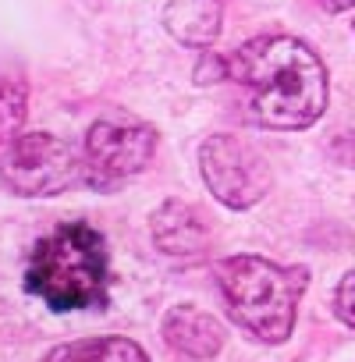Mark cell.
Listing matches in <instances>:
<instances>
[{"label":"cell","mask_w":355,"mask_h":362,"mask_svg":"<svg viewBox=\"0 0 355 362\" xmlns=\"http://www.w3.org/2000/svg\"><path fill=\"white\" fill-rule=\"evenodd\" d=\"M228 316L256 341L281 344L295 330L298 302L309 288L305 267H281L263 256H228L217 263Z\"/></svg>","instance_id":"obj_3"},{"label":"cell","mask_w":355,"mask_h":362,"mask_svg":"<svg viewBox=\"0 0 355 362\" xmlns=\"http://www.w3.org/2000/svg\"><path fill=\"white\" fill-rule=\"evenodd\" d=\"M78 177H82V160L64 139L50 132L15 135L8 142L4 160H0V181L8 185V192L22 199L61 196Z\"/></svg>","instance_id":"obj_5"},{"label":"cell","mask_w":355,"mask_h":362,"mask_svg":"<svg viewBox=\"0 0 355 362\" xmlns=\"http://www.w3.org/2000/svg\"><path fill=\"white\" fill-rule=\"evenodd\" d=\"M43 362H149V355L132 337H82L57 344Z\"/></svg>","instance_id":"obj_10"},{"label":"cell","mask_w":355,"mask_h":362,"mask_svg":"<svg viewBox=\"0 0 355 362\" xmlns=\"http://www.w3.org/2000/svg\"><path fill=\"white\" fill-rule=\"evenodd\" d=\"M221 0H167L163 29L192 50H206L221 36Z\"/></svg>","instance_id":"obj_9"},{"label":"cell","mask_w":355,"mask_h":362,"mask_svg":"<svg viewBox=\"0 0 355 362\" xmlns=\"http://www.w3.org/2000/svg\"><path fill=\"white\" fill-rule=\"evenodd\" d=\"M25 103H29V93H25V82L0 71V146H8L22 121H25Z\"/></svg>","instance_id":"obj_11"},{"label":"cell","mask_w":355,"mask_h":362,"mask_svg":"<svg viewBox=\"0 0 355 362\" xmlns=\"http://www.w3.org/2000/svg\"><path fill=\"white\" fill-rule=\"evenodd\" d=\"M156 149V128L142 117H132L124 110H110L96 117L86 132L82 146V181L96 192H110L135 177Z\"/></svg>","instance_id":"obj_4"},{"label":"cell","mask_w":355,"mask_h":362,"mask_svg":"<svg viewBox=\"0 0 355 362\" xmlns=\"http://www.w3.org/2000/svg\"><path fill=\"white\" fill-rule=\"evenodd\" d=\"M334 313H337V320H341L344 327L355 330V267L341 277V284H337V291H334Z\"/></svg>","instance_id":"obj_12"},{"label":"cell","mask_w":355,"mask_h":362,"mask_svg":"<svg viewBox=\"0 0 355 362\" xmlns=\"http://www.w3.org/2000/svg\"><path fill=\"white\" fill-rule=\"evenodd\" d=\"M199 170L206 189L228 210H249L270 192V167L238 135H210L199 146Z\"/></svg>","instance_id":"obj_6"},{"label":"cell","mask_w":355,"mask_h":362,"mask_svg":"<svg viewBox=\"0 0 355 362\" xmlns=\"http://www.w3.org/2000/svg\"><path fill=\"white\" fill-rule=\"evenodd\" d=\"M25 291L50 313L107 309L110 252L107 238L86 221H64L47 231L25 259Z\"/></svg>","instance_id":"obj_2"},{"label":"cell","mask_w":355,"mask_h":362,"mask_svg":"<svg viewBox=\"0 0 355 362\" xmlns=\"http://www.w3.org/2000/svg\"><path fill=\"white\" fill-rule=\"evenodd\" d=\"M316 4H320L323 11L337 15V11H348V8H355V0H316Z\"/></svg>","instance_id":"obj_14"},{"label":"cell","mask_w":355,"mask_h":362,"mask_svg":"<svg viewBox=\"0 0 355 362\" xmlns=\"http://www.w3.org/2000/svg\"><path fill=\"white\" fill-rule=\"evenodd\" d=\"M224 78H231V61L221 57V54H214V50H206L203 61L196 64V82L199 86H217Z\"/></svg>","instance_id":"obj_13"},{"label":"cell","mask_w":355,"mask_h":362,"mask_svg":"<svg viewBox=\"0 0 355 362\" xmlns=\"http://www.w3.org/2000/svg\"><path fill=\"white\" fill-rule=\"evenodd\" d=\"M228 61L256 124L274 132H302L327 110V68L302 40L256 36Z\"/></svg>","instance_id":"obj_1"},{"label":"cell","mask_w":355,"mask_h":362,"mask_svg":"<svg viewBox=\"0 0 355 362\" xmlns=\"http://www.w3.org/2000/svg\"><path fill=\"white\" fill-rule=\"evenodd\" d=\"M160 334L163 344L185 358H214L224 348V327L214 313L199 309V305H170L160 320Z\"/></svg>","instance_id":"obj_8"},{"label":"cell","mask_w":355,"mask_h":362,"mask_svg":"<svg viewBox=\"0 0 355 362\" xmlns=\"http://www.w3.org/2000/svg\"><path fill=\"white\" fill-rule=\"evenodd\" d=\"M149 235H153V245L167 259H178V263L203 259L210 245V231L203 217L182 199H167L156 206V214L149 217Z\"/></svg>","instance_id":"obj_7"}]
</instances>
